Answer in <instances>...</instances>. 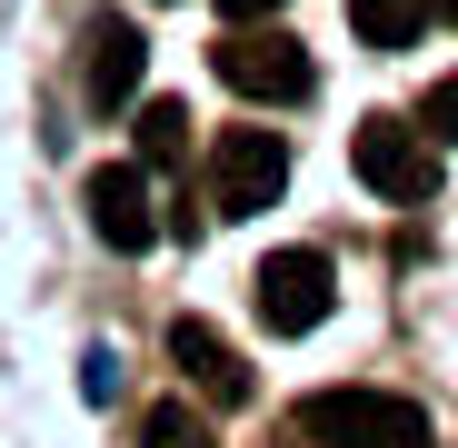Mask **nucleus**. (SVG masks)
<instances>
[{
	"label": "nucleus",
	"instance_id": "5",
	"mask_svg": "<svg viewBox=\"0 0 458 448\" xmlns=\"http://www.w3.org/2000/svg\"><path fill=\"white\" fill-rule=\"evenodd\" d=\"M329 309H339L329 249H269V259H259V319H269L279 339H310Z\"/></svg>",
	"mask_w": 458,
	"mask_h": 448
},
{
	"label": "nucleus",
	"instance_id": "6",
	"mask_svg": "<svg viewBox=\"0 0 458 448\" xmlns=\"http://www.w3.org/2000/svg\"><path fill=\"white\" fill-rule=\"evenodd\" d=\"M90 230L110 240V249H149L160 240V190H149V160H110V170H90Z\"/></svg>",
	"mask_w": 458,
	"mask_h": 448
},
{
	"label": "nucleus",
	"instance_id": "1",
	"mask_svg": "<svg viewBox=\"0 0 458 448\" xmlns=\"http://www.w3.org/2000/svg\"><path fill=\"white\" fill-rule=\"evenodd\" d=\"M289 438H310V448H438L428 409L389 399V389H319V399H299Z\"/></svg>",
	"mask_w": 458,
	"mask_h": 448
},
{
	"label": "nucleus",
	"instance_id": "2",
	"mask_svg": "<svg viewBox=\"0 0 458 448\" xmlns=\"http://www.w3.org/2000/svg\"><path fill=\"white\" fill-rule=\"evenodd\" d=\"M209 70H219V80L240 90V100H269V110L319 90V70H310V40H289V30H259V21H240V30H229V40L209 50Z\"/></svg>",
	"mask_w": 458,
	"mask_h": 448
},
{
	"label": "nucleus",
	"instance_id": "9",
	"mask_svg": "<svg viewBox=\"0 0 458 448\" xmlns=\"http://www.w3.org/2000/svg\"><path fill=\"white\" fill-rule=\"evenodd\" d=\"M349 30H359L369 50H409V40L428 30V0H349Z\"/></svg>",
	"mask_w": 458,
	"mask_h": 448
},
{
	"label": "nucleus",
	"instance_id": "14",
	"mask_svg": "<svg viewBox=\"0 0 458 448\" xmlns=\"http://www.w3.org/2000/svg\"><path fill=\"white\" fill-rule=\"evenodd\" d=\"M428 11H438V21H458V0H428Z\"/></svg>",
	"mask_w": 458,
	"mask_h": 448
},
{
	"label": "nucleus",
	"instance_id": "4",
	"mask_svg": "<svg viewBox=\"0 0 458 448\" xmlns=\"http://www.w3.org/2000/svg\"><path fill=\"white\" fill-rule=\"evenodd\" d=\"M279 190H289V139L279 130H229L209 149V209L219 219H259V209H279Z\"/></svg>",
	"mask_w": 458,
	"mask_h": 448
},
{
	"label": "nucleus",
	"instance_id": "15",
	"mask_svg": "<svg viewBox=\"0 0 458 448\" xmlns=\"http://www.w3.org/2000/svg\"><path fill=\"white\" fill-rule=\"evenodd\" d=\"M289 448H310V438H289Z\"/></svg>",
	"mask_w": 458,
	"mask_h": 448
},
{
	"label": "nucleus",
	"instance_id": "10",
	"mask_svg": "<svg viewBox=\"0 0 458 448\" xmlns=\"http://www.w3.org/2000/svg\"><path fill=\"white\" fill-rule=\"evenodd\" d=\"M180 149H190V110H180V100H149V110H140V160L170 170Z\"/></svg>",
	"mask_w": 458,
	"mask_h": 448
},
{
	"label": "nucleus",
	"instance_id": "3",
	"mask_svg": "<svg viewBox=\"0 0 458 448\" xmlns=\"http://www.w3.org/2000/svg\"><path fill=\"white\" fill-rule=\"evenodd\" d=\"M349 170L378 190V199H428L438 190V139L419 120H389V110H369L349 130Z\"/></svg>",
	"mask_w": 458,
	"mask_h": 448
},
{
	"label": "nucleus",
	"instance_id": "11",
	"mask_svg": "<svg viewBox=\"0 0 458 448\" xmlns=\"http://www.w3.org/2000/svg\"><path fill=\"white\" fill-rule=\"evenodd\" d=\"M140 448H209V418L199 409H149L140 418Z\"/></svg>",
	"mask_w": 458,
	"mask_h": 448
},
{
	"label": "nucleus",
	"instance_id": "13",
	"mask_svg": "<svg viewBox=\"0 0 458 448\" xmlns=\"http://www.w3.org/2000/svg\"><path fill=\"white\" fill-rule=\"evenodd\" d=\"M219 11H229V21H269L279 0H219Z\"/></svg>",
	"mask_w": 458,
	"mask_h": 448
},
{
	"label": "nucleus",
	"instance_id": "8",
	"mask_svg": "<svg viewBox=\"0 0 458 448\" xmlns=\"http://www.w3.org/2000/svg\"><path fill=\"white\" fill-rule=\"evenodd\" d=\"M170 359L190 368V389H199V399H219V409H250V389H259V379H250V359L229 349L209 319H170Z\"/></svg>",
	"mask_w": 458,
	"mask_h": 448
},
{
	"label": "nucleus",
	"instance_id": "7",
	"mask_svg": "<svg viewBox=\"0 0 458 448\" xmlns=\"http://www.w3.org/2000/svg\"><path fill=\"white\" fill-rule=\"evenodd\" d=\"M140 70H149V50H140V30L120 21V11H100L90 21V60H81V100L110 120V110H130L140 100Z\"/></svg>",
	"mask_w": 458,
	"mask_h": 448
},
{
	"label": "nucleus",
	"instance_id": "12",
	"mask_svg": "<svg viewBox=\"0 0 458 448\" xmlns=\"http://www.w3.org/2000/svg\"><path fill=\"white\" fill-rule=\"evenodd\" d=\"M419 130L458 149V70H448V80H428V100H419Z\"/></svg>",
	"mask_w": 458,
	"mask_h": 448
}]
</instances>
